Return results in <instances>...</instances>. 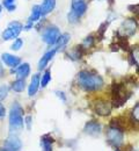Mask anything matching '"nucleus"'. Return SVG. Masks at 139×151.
I'll use <instances>...</instances> for the list:
<instances>
[{"label":"nucleus","mask_w":139,"mask_h":151,"mask_svg":"<svg viewBox=\"0 0 139 151\" xmlns=\"http://www.w3.org/2000/svg\"><path fill=\"white\" fill-rule=\"evenodd\" d=\"M93 44H94V36L93 35H88L82 41V48H91Z\"/></svg>","instance_id":"23"},{"label":"nucleus","mask_w":139,"mask_h":151,"mask_svg":"<svg viewBox=\"0 0 139 151\" xmlns=\"http://www.w3.org/2000/svg\"><path fill=\"white\" fill-rule=\"evenodd\" d=\"M5 115H6V108H5L4 105L0 102V119L5 117Z\"/></svg>","instance_id":"28"},{"label":"nucleus","mask_w":139,"mask_h":151,"mask_svg":"<svg viewBox=\"0 0 139 151\" xmlns=\"http://www.w3.org/2000/svg\"><path fill=\"white\" fill-rule=\"evenodd\" d=\"M111 111L113 106L104 100H98L94 102V112L100 116H108L111 114Z\"/></svg>","instance_id":"9"},{"label":"nucleus","mask_w":139,"mask_h":151,"mask_svg":"<svg viewBox=\"0 0 139 151\" xmlns=\"http://www.w3.org/2000/svg\"><path fill=\"white\" fill-rule=\"evenodd\" d=\"M116 151H119V150H116Z\"/></svg>","instance_id":"33"},{"label":"nucleus","mask_w":139,"mask_h":151,"mask_svg":"<svg viewBox=\"0 0 139 151\" xmlns=\"http://www.w3.org/2000/svg\"><path fill=\"white\" fill-rule=\"evenodd\" d=\"M23 30V24L19 21H12L6 29L2 32V40L4 41H9L13 38H18L20 33Z\"/></svg>","instance_id":"6"},{"label":"nucleus","mask_w":139,"mask_h":151,"mask_svg":"<svg viewBox=\"0 0 139 151\" xmlns=\"http://www.w3.org/2000/svg\"><path fill=\"white\" fill-rule=\"evenodd\" d=\"M138 112H139V105L138 104H136V106L133 107V109H132V112H131V116L135 119V121L137 122L138 121Z\"/></svg>","instance_id":"26"},{"label":"nucleus","mask_w":139,"mask_h":151,"mask_svg":"<svg viewBox=\"0 0 139 151\" xmlns=\"http://www.w3.org/2000/svg\"><path fill=\"white\" fill-rule=\"evenodd\" d=\"M4 75H5V69H4V66L0 62V77H4Z\"/></svg>","instance_id":"31"},{"label":"nucleus","mask_w":139,"mask_h":151,"mask_svg":"<svg viewBox=\"0 0 139 151\" xmlns=\"http://www.w3.org/2000/svg\"><path fill=\"white\" fill-rule=\"evenodd\" d=\"M8 91H9V87L7 85H1L0 86V101L6 99V96L8 94Z\"/></svg>","instance_id":"24"},{"label":"nucleus","mask_w":139,"mask_h":151,"mask_svg":"<svg viewBox=\"0 0 139 151\" xmlns=\"http://www.w3.org/2000/svg\"><path fill=\"white\" fill-rule=\"evenodd\" d=\"M56 54H57V50H55L53 48H52L51 50L46 51V52L42 56V58L40 59V62H38V69H40V70H44V69H46L48 64L51 62V59L55 57Z\"/></svg>","instance_id":"12"},{"label":"nucleus","mask_w":139,"mask_h":151,"mask_svg":"<svg viewBox=\"0 0 139 151\" xmlns=\"http://www.w3.org/2000/svg\"><path fill=\"white\" fill-rule=\"evenodd\" d=\"M60 36H61V34H60L59 28L56 26H49L42 33V40L48 45H55Z\"/></svg>","instance_id":"5"},{"label":"nucleus","mask_w":139,"mask_h":151,"mask_svg":"<svg viewBox=\"0 0 139 151\" xmlns=\"http://www.w3.org/2000/svg\"><path fill=\"white\" fill-rule=\"evenodd\" d=\"M53 142H55V139L50 135H44L42 137V148H43V151H53V148H52Z\"/></svg>","instance_id":"17"},{"label":"nucleus","mask_w":139,"mask_h":151,"mask_svg":"<svg viewBox=\"0 0 139 151\" xmlns=\"http://www.w3.org/2000/svg\"><path fill=\"white\" fill-rule=\"evenodd\" d=\"M137 56H138V55H137V49H135V50L130 54V62H131L132 64H136V65H137V63H138V62H137V60H138Z\"/></svg>","instance_id":"27"},{"label":"nucleus","mask_w":139,"mask_h":151,"mask_svg":"<svg viewBox=\"0 0 139 151\" xmlns=\"http://www.w3.org/2000/svg\"><path fill=\"white\" fill-rule=\"evenodd\" d=\"M2 5L8 12H14L16 9L15 0H2Z\"/></svg>","instance_id":"21"},{"label":"nucleus","mask_w":139,"mask_h":151,"mask_svg":"<svg viewBox=\"0 0 139 151\" xmlns=\"http://www.w3.org/2000/svg\"><path fill=\"white\" fill-rule=\"evenodd\" d=\"M50 80H51V72H50V70H45L43 73V77L41 78V86L46 87V85L50 83Z\"/></svg>","instance_id":"20"},{"label":"nucleus","mask_w":139,"mask_h":151,"mask_svg":"<svg viewBox=\"0 0 139 151\" xmlns=\"http://www.w3.org/2000/svg\"><path fill=\"white\" fill-rule=\"evenodd\" d=\"M11 88L14 92H16V93H20L22 91H24V88H26V81H24V79H16V80H14L12 83V85H11Z\"/></svg>","instance_id":"18"},{"label":"nucleus","mask_w":139,"mask_h":151,"mask_svg":"<svg viewBox=\"0 0 139 151\" xmlns=\"http://www.w3.org/2000/svg\"><path fill=\"white\" fill-rule=\"evenodd\" d=\"M105 136H107V142L115 148H119L123 144V141H124L123 128L115 123L110 122V126L105 132Z\"/></svg>","instance_id":"2"},{"label":"nucleus","mask_w":139,"mask_h":151,"mask_svg":"<svg viewBox=\"0 0 139 151\" xmlns=\"http://www.w3.org/2000/svg\"><path fill=\"white\" fill-rule=\"evenodd\" d=\"M70 38L71 37H70V35H68V34H64V35H61V36L59 37V40L57 41V43L53 45V49H55V50H57V51L60 50L61 48H64V47L68 43Z\"/></svg>","instance_id":"19"},{"label":"nucleus","mask_w":139,"mask_h":151,"mask_svg":"<svg viewBox=\"0 0 139 151\" xmlns=\"http://www.w3.org/2000/svg\"><path fill=\"white\" fill-rule=\"evenodd\" d=\"M9 128L12 130H20L23 127V109L20 104L14 102L9 109Z\"/></svg>","instance_id":"3"},{"label":"nucleus","mask_w":139,"mask_h":151,"mask_svg":"<svg viewBox=\"0 0 139 151\" xmlns=\"http://www.w3.org/2000/svg\"><path fill=\"white\" fill-rule=\"evenodd\" d=\"M137 26H138V23H137L136 19L125 20V21L122 23L120 28H119V33H120L122 35L126 36V37H128V36H132V35L136 33V30H137Z\"/></svg>","instance_id":"7"},{"label":"nucleus","mask_w":139,"mask_h":151,"mask_svg":"<svg viewBox=\"0 0 139 151\" xmlns=\"http://www.w3.org/2000/svg\"><path fill=\"white\" fill-rule=\"evenodd\" d=\"M26 123H27V128L30 129V126H31V117L30 116L26 117Z\"/></svg>","instance_id":"29"},{"label":"nucleus","mask_w":139,"mask_h":151,"mask_svg":"<svg viewBox=\"0 0 139 151\" xmlns=\"http://www.w3.org/2000/svg\"><path fill=\"white\" fill-rule=\"evenodd\" d=\"M77 83L80 88L87 92H95L103 87V78L92 70H82L77 76Z\"/></svg>","instance_id":"1"},{"label":"nucleus","mask_w":139,"mask_h":151,"mask_svg":"<svg viewBox=\"0 0 139 151\" xmlns=\"http://www.w3.org/2000/svg\"><path fill=\"white\" fill-rule=\"evenodd\" d=\"M101 130H102V127H101L100 122H98V121H89L83 128V132L86 134H88V135H92V136L100 135Z\"/></svg>","instance_id":"11"},{"label":"nucleus","mask_w":139,"mask_h":151,"mask_svg":"<svg viewBox=\"0 0 139 151\" xmlns=\"http://www.w3.org/2000/svg\"><path fill=\"white\" fill-rule=\"evenodd\" d=\"M41 17H42V14H41L40 6H38V5H35V6H33V8H31L30 17H29V19H28L27 22H29V23L34 24L35 22H38V21H40Z\"/></svg>","instance_id":"16"},{"label":"nucleus","mask_w":139,"mask_h":151,"mask_svg":"<svg viewBox=\"0 0 139 151\" xmlns=\"http://www.w3.org/2000/svg\"><path fill=\"white\" fill-rule=\"evenodd\" d=\"M22 148V142L16 135H11L6 138L2 149L5 151H20Z\"/></svg>","instance_id":"8"},{"label":"nucleus","mask_w":139,"mask_h":151,"mask_svg":"<svg viewBox=\"0 0 139 151\" xmlns=\"http://www.w3.org/2000/svg\"><path fill=\"white\" fill-rule=\"evenodd\" d=\"M22 45H23V41H22V38L18 37L15 41H14V43L12 44V50H14V51H19L21 48H22Z\"/></svg>","instance_id":"25"},{"label":"nucleus","mask_w":139,"mask_h":151,"mask_svg":"<svg viewBox=\"0 0 139 151\" xmlns=\"http://www.w3.org/2000/svg\"><path fill=\"white\" fill-rule=\"evenodd\" d=\"M55 93H56V94L58 95V96H59V98H61V99H63V100H64V101H65V100H66V98H65V96H64V93H63V92H60V91H56V92H55Z\"/></svg>","instance_id":"30"},{"label":"nucleus","mask_w":139,"mask_h":151,"mask_svg":"<svg viewBox=\"0 0 139 151\" xmlns=\"http://www.w3.org/2000/svg\"><path fill=\"white\" fill-rule=\"evenodd\" d=\"M1 11H2V6L0 5V17H1Z\"/></svg>","instance_id":"32"},{"label":"nucleus","mask_w":139,"mask_h":151,"mask_svg":"<svg viewBox=\"0 0 139 151\" xmlns=\"http://www.w3.org/2000/svg\"><path fill=\"white\" fill-rule=\"evenodd\" d=\"M87 9V4L85 0H72L71 9L68 13V21L70 23H76L78 22L83 14L86 13Z\"/></svg>","instance_id":"4"},{"label":"nucleus","mask_w":139,"mask_h":151,"mask_svg":"<svg viewBox=\"0 0 139 151\" xmlns=\"http://www.w3.org/2000/svg\"><path fill=\"white\" fill-rule=\"evenodd\" d=\"M55 7H56V0H43L42 5L40 6L42 17L50 14L55 9Z\"/></svg>","instance_id":"15"},{"label":"nucleus","mask_w":139,"mask_h":151,"mask_svg":"<svg viewBox=\"0 0 139 151\" xmlns=\"http://www.w3.org/2000/svg\"><path fill=\"white\" fill-rule=\"evenodd\" d=\"M41 86V77L40 75H34L31 77V81H30V84H29V86H28V94L29 96H34V95L37 93V91H38V88H40Z\"/></svg>","instance_id":"14"},{"label":"nucleus","mask_w":139,"mask_h":151,"mask_svg":"<svg viewBox=\"0 0 139 151\" xmlns=\"http://www.w3.org/2000/svg\"><path fill=\"white\" fill-rule=\"evenodd\" d=\"M13 72L16 76V79H26L30 75V65L28 63H22L19 66H16Z\"/></svg>","instance_id":"13"},{"label":"nucleus","mask_w":139,"mask_h":151,"mask_svg":"<svg viewBox=\"0 0 139 151\" xmlns=\"http://www.w3.org/2000/svg\"><path fill=\"white\" fill-rule=\"evenodd\" d=\"M82 56V50H80L79 47L78 48H76V49H73V50H71L70 52H68V57L72 59V60H78L80 59Z\"/></svg>","instance_id":"22"},{"label":"nucleus","mask_w":139,"mask_h":151,"mask_svg":"<svg viewBox=\"0 0 139 151\" xmlns=\"http://www.w3.org/2000/svg\"><path fill=\"white\" fill-rule=\"evenodd\" d=\"M1 60L9 68H16L21 64V58L18 56H14L8 52H4L1 55Z\"/></svg>","instance_id":"10"}]
</instances>
